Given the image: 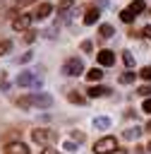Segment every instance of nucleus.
Returning a JSON list of instances; mask_svg holds the SVG:
<instances>
[{"label":"nucleus","instance_id":"obj_1","mask_svg":"<svg viewBox=\"0 0 151 154\" xmlns=\"http://www.w3.org/2000/svg\"><path fill=\"white\" fill-rule=\"evenodd\" d=\"M22 108H29V106H38V108H50L53 106V96L50 94H31V96H22L19 101H17Z\"/></svg>","mask_w":151,"mask_h":154},{"label":"nucleus","instance_id":"obj_2","mask_svg":"<svg viewBox=\"0 0 151 154\" xmlns=\"http://www.w3.org/2000/svg\"><path fill=\"white\" fill-rule=\"evenodd\" d=\"M62 72H65L67 77H79V75L84 72V63H81L79 58H70V60L62 65Z\"/></svg>","mask_w":151,"mask_h":154},{"label":"nucleus","instance_id":"obj_3","mask_svg":"<svg viewBox=\"0 0 151 154\" xmlns=\"http://www.w3.org/2000/svg\"><path fill=\"white\" fill-rule=\"evenodd\" d=\"M113 149H117L115 137H101V140H96V144H93V152H96V154H110Z\"/></svg>","mask_w":151,"mask_h":154},{"label":"nucleus","instance_id":"obj_4","mask_svg":"<svg viewBox=\"0 0 151 154\" xmlns=\"http://www.w3.org/2000/svg\"><path fill=\"white\" fill-rule=\"evenodd\" d=\"M31 137H34V142H38V144H48V142H55V140H58V132H55V130H34Z\"/></svg>","mask_w":151,"mask_h":154},{"label":"nucleus","instance_id":"obj_5","mask_svg":"<svg viewBox=\"0 0 151 154\" xmlns=\"http://www.w3.org/2000/svg\"><path fill=\"white\" fill-rule=\"evenodd\" d=\"M17 84H19V87H36V89H38V87H41V79H38L34 72H22V75L17 77Z\"/></svg>","mask_w":151,"mask_h":154},{"label":"nucleus","instance_id":"obj_6","mask_svg":"<svg viewBox=\"0 0 151 154\" xmlns=\"http://www.w3.org/2000/svg\"><path fill=\"white\" fill-rule=\"evenodd\" d=\"M31 19H34V14H19V17H14V19H12L14 31H26V29L31 26Z\"/></svg>","mask_w":151,"mask_h":154},{"label":"nucleus","instance_id":"obj_7","mask_svg":"<svg viewBox=\"0 0 151 154\" xmlns=\"http://www.w3.org/2000/svg\"><path fill=\"white\" fill-rule=\"evenodd\" d=\"M5 154H29V147L22 144V142H12L5 147Z\"/></svg>","mask_w":151,"mask_h":154},{"label":"nucleus","instance_id":"obj_8","mask_svg":"<svg viewBox=\"0 0 151 154\" xmlns=\"http://www.w3.org/2000/svg\"><path fill=\"white\" fill-rule=\"evenodd\" d=\"M86 94H89V99H98V96H108V94H110V89H108V87H98V84H96V87H89V89H86Z\"/></svg>","mask_w":151,"mask_h":154},{"label":"nucleus","instance_id":"obj_9","mask_svg":"<svg viewBox=\"0 0 151 154\" xmlns=\"http://www.w3.org/2000/svg\"><path fill=\"white\" fill-rule=\"evenodd\" d=\"M98 63H101L103 67L113 65V63H115V55H113V51H108V48H105V51H101V53H98Z\"/></svg>","mask_w":151,"mask_h":154},{"label":"nucleus","instance_id":"obj_10","mask_svg":"<svg viewBox=\"0 0 151 154\" xmlns=\"http://www.w3.org/2000/svg\"><path fill=\"white\" fill-rule=\"evenodd\" d=\"M50 10H53V5H50V2H41V5H38V10L34 12V17H36V19H46V17L50 14Z\"/></svg>","mask_w":151,"mask_h":154},{"label":"nucleus","instance_id":"obj_11","mask_svg":"<svg viewBox=\"0 0 151 154\" xmlns=\"http://www.w3.org/2000/svg\"><path fill=\"white\" fill-rule=\"evenodd\" d=\"M98 17H101V12H98V7H89V10H86V14H84V24L89 26V24H93V22H96Z\"/></svg>","mask_w":151,"mask_h":154},{"label":"nucleus","instance_id":"obj_12","mask_svg":"<svg viewBox=\"0 0 151 154\" xmlns=\"http://www.w3.org/2000/svg\"><path fill=\"white\" fill-rule=\"evenodd\" d=\"M101 77H103V70H101V67H91V70L86 72V79H89V82H98Z\"/></svg>","mask_w":151,"mask_h":154},{"label":"nucleus","instance_id":"obj_13","mask_svg":"<svg viewBox=\"0 0 151 154\" xmlns=\"http://www.w3.org/2000/svg\"><path fill=\"white\" fill-rule=\"evenodd\" d=\"M74 5V0H60V5H58V14H62V17H67V10Z\"/></svg>","mask_w":151,"mask_h":154},{"label":"nucleus","instance_id":"obj_14","mask_svg":"<svg viewBox=\"0 0 151 154\" xmlns=\"http://www.w3.org/2000/svg\"><path fill=\"white\" fill-rule=\"evenodd\" d=\"M134 17H137V14H134V12H132V10H129V7H127V10H122V12H120V19H122V22H125V24H132V22H134Z\"/></svg>","mask_w":151,"mask_h":154},{"label":"nucleus","instance_id":"obj_15","mask_svg":"<svg viewBox=\"0 0 151 154\" xmlns=\"http://www.w3.org/2000/svg\"><path fill=\"white\" fill-rule=\"evenodd\" d=\"M98 34H101V38H110V36H113L115 31H113V26H110V24H101Z\"/></svg>","mask_w":151,"mask_h":154},{"label":"nucleus","instance_id":"obj_16","mask_svg":"<svg viewBox=\"0 0 151 154\" xmlns=\"http://www.w3.org/2000/svg\"><path fill=\"white\" fill-rule=\"evenodd\" d=\"M93 125H96L98 130H108V128H110V118H103V116H101V118L93 120Z\"/></svg>","mask_w":151,"mask_h":154},{"label":"nucleus","instance_id":"obj_17","mask_svg":"<svg viewBox=\"0 0 151 154\" xmlns=\"http://www.w3.org/2000/svg\"><path fill=\"white\" fill-rule=\"evenodd\" d=\"M139 135H141V130H139V128H129V130H125V132H122V137H125V140H137Z\"/></svg>","mask_w":151,"mask_h":154},{"label":"nucleus","instance_id":"obj_18","mask_svg":"<svg viewBox=\"0 0 151 154\" xmlns=\"http://www.w3.org/2000/svg\"><path fill=\"white\" fill-rule=\"evenodd\" d=\"M144 7H146V5H144V0H134V2L129 5V10H132L134 14H139V12H144Z\"/></svg>","mask_w":151,"mask_h":154},{"label":"nucleus","instance_id":"obj_19","mask_svg":"<svg viewBox=\"0 0 151 154\" xmlns=\"http://www.w3.org/2000/svg\"><path fill=\"white\" fill-rule=\"evenodd\" d=\"M129 82H134V72H122L120 75V84H129Z\"/></svg>","mask_w":151,"mask_h":154},{"label":"nucleus","instance_id":"obj_20","mask_svg":"<svg viewBox=\"0 0 151 154\" xmlns=\"http://www.w3.org/2000/svg\"><path fill=\"white\" fill-rule=\"evenodd\" d=\"M67 99H70L72 103H84V96H81V94H77V91H70V94H67Z\"/></svg>","mask_w":151,"mask_h":154},{"label":"nucleus","instance_id":"obj_21","mask_svg":"<svg viewBox=\"0 0 151 154\" xmlns=\"http://www.w3.org/2000/svg\"><path fill=\"white\" fill-rule=\"evenodd\" d=\"M7 87H10V82H7V72L0 70V91H7Z\"/></svg>","mask_w":151,"mask_h":154},{"label":"nucleus","instance_id":"obj_22","mask_svg":"<svg viewBox=\"0 0 151 154\" xmlns=\"http://www.w3.org/2000/svg\"><path fill=\"white\" fill-rule=\"evenodd\" d=\"M122 60H125V65H127V67H132V65H134V55H132L129 51H125V53H122Z\"/></svg>","mask_w":151,"mask_h":154},{"label":"nucleus","instance_id":"obj_23","mask_svg":"<svg viewBox=\"0 0 151 154\" xmlns=\"http://www.w3.org/2000/svg\"><path fill=\"white\" fill-rule=\"evenodd\" d=\"M10 48H12V41H0V55L10 53Z\"/></svg>","mask_w":151,"mask_h":154},{"label":"nucleus","instance_id":"obj_24","mask_svg":"<svg viewBox=\"0 0 151 154\" xmlns=\"http://www.w3.org/2000/svg\"><path fill=\"white\" fill-rule=\"evenodd\" d=\"M137 94H141V96H151V84H144V87H139V89H137Z\"/></svg>","mask_w":151,"mask_h":154},{"label":"nucleus","instance_id":"obj_25","mask_svg":"<svg viewBox=\"0 0 151 154\" xmlns=\"http://www.w3.org/2000/svg\"><path fill=\"white\" fill-rule=\"evenodd\" d=\"M34 38H36V31H31V29H26V36H24V41H26V43H31Z\"/></svg>","mask_w":151,"mask_h":154},{"label":"nucleus","instance_id":"obj_26","mask_svg":"<svg viewBox=\"0 0 151 154\" xmlns=\"http://www.w3.org/2000/svg\"><path fill=\"white\" fill-rule=\"evenodd\" d=\"M72 140H74L77 144H79V142H84V132H77V130H74V132H72Z\"/></svg>","mask_w":151,"mask_h":154},{"label":"nucleus","instance_id":"obj_27","mask_svg":"<svg viewBox=\"0 0 151 154\" xmlns=\"http://www.w3.org/2000/svg\"><path fill=\"white\" fill-rule=\"evenodd\" d=\"M139 75H141L144 79H151V65H146V67H144V70H141Z\"/></svg>","mask_w":151,"mask_h":154},{"label":"nucleus","instance_id":"obj_28","mask_svg":"<svg viewBox=\"0 0 151 154\" xmlns=\"http://www.w3.org/2000/svg\"><path fill=\"white\" fill-rule=\"evenodd\" d=\"M19 135H22V132H17V130H12V132H7V135H5L2 140L7 142V140H14V137H19Z\"/></svg>","mask_w":151,"mask_h":154},{"label":"nucleus","instance_id":"obj_29","mask_svg":"<svg viewBox=\"0 0 151 154\" xmlns=\"http://www.w3.org/2000/svg\"><path fill=\"white\" fill-rule=\"evenodd\" d=\"M139 36H144V38H151V26H144V29L139 31Z\"/></svg>","mask_w":151,"mask_h":154},{"label":"nucleus","instance_id":"obj_30","mask_svg":"<svg viewBox=\"0 0 151 154\" xmlns=\"http://www.w3.org/2000/svg\"><path fill=\"white\" fill-rule=\"evenodd\" d=\"M81 51L84 53H91V41H81Z\"/></svg>","mask_w":151,"mask_h":154},{"label":"nucleus","instance_id":"obj_31","mask_svg":"<svg viewBox=\"0 0 151 154\" xmlns=\"http://www.w3.org/2000/svg\"><path fill=\"white\" fill-rule=\"evenodd\" d=\"M65 149H67V152H77V144H74V140H72V142H65Z\"/></svg>","mask_w":151,"mask_h":154},{"label":"nucleus","instance_id":"obj_32","mask_svg":"<svg viewBox=\"0 0 151 154\" xmlns=\"http://www.w3.org/2000/svg\"><path fill=\"white\" fill-rule=\"evenodd\" d=\"M141 111H144V113H151V99H146V101H144V106H141Z\"/></svg>","mask_w":151,"mask_h":154},{"label":"nucleus","instance_id":"obj_33","mask_svg":"<svg viewBox=\"0 0 151 154\" xmlns=\"http://www.w3.org/2000/svg\"><path fill=\"white\" fill-rule=\"evenodd\" d=\"M31 58H34V55H31V53H24V55H19V63H29V60H31Z\"/></svg>","mask_w":151,"mask_h":154},{"label":"nucleus","instance_id":"obj_34","mask_svg":"<svg viewBox=\"0 0 151 154\" xmlns=\"http://www.w3.org/2000/svg\"><path fill=\"white\" fill-rule=\"evenodd\" d=\"M108 5V0H96V7H105Z\"/></svg>","mask_w":151,"mask_h":154},{"label":"nucleus","instance_id":"obj_35","mask_svg":"<svg viewBox=\"0 0 151 154\" xmlns=\"http://www.w3.org/2000/svg\"><path fill=\"white\" fill-rule=\"evenodd\" d=\"M14 2H17L19 7H22V5H29V2H34V0H14Z\"/></svg>","mask_w":151,"mask_h":154},{"label":"nucleus","instance_id":"obj_36","mask_svg":"<svg viewBox=\"0 0 151 154\" xmlns=\"http://www.w3.org/2000/svg\"><path fill=\"white\" fill-rule=\"evenodd\" d=\"M43 154H60V152H55V149H43Z\"/></svg>","mask_w":151,"mask_h":154},{"label":"nucleus","instance_id":"obj_37","mask_svg":"<svg viewBox=\"0 0 151 154\" xmlns=\"http://www.w3.org/2000/svg\"><path fill=\"white\" fill-rule=\"evenodd\" d=\"M110 154H127V152H125V149H117V152H115V149H113V152H110Z\"/></svg>","mask_w":151,"mask_h":154},{"label":"nucleus","instance_id":"obj_38","mask_svg":"<svg viewBox=\"0 0 151 154\" xmlns=\"http://www.w3.org/2000/svg\"><path fill=\"white\" fill-rule=\"evenodd\" d=\"M146 130H149V132H151V120H149V125H146Z\"/></svg>","mask_w":151,"mask_h":154},{"label":"nucleus","instance_id":"obj_39","mask_svg":"<svg viewBox=\"0 0 151 154\" xmlns=\"http://www.w3.org/2000/svg\"><path fill=\"white\" fill-rule=\"evenodd\" d=\"M146 149H149V152H151V144H149V147H146Z\"/></svg>","mask_w":151,"mask_h":154},{"label":"nucleus","instance_id":"obj_40","mask_svg":"<svg viewBox=\"0 0 151 154\" xmlns=\"http://www.w3.org/2000/svg\"><path fill=\"white\" fill-rule=\"evenodd\" d=\"M0 12H2V7H0Z\"/></svg>","mask_w":151,"mask_h":154}]
</instances>
